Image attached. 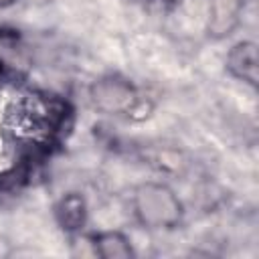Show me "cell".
<instances>
[{"instance_id":"6da1fadb","label":"cell","mask_w":259,"mask_h":259,"mask_svg":"<svg viewBox=\"0 0 259 259\" xmlns=\"http://www.w3.org/2000/svg\"><path fill=\"white\" fill-rule=\"evenodd\" d=\"M136 221L150 231H172L180 225L184 208L176 192L164 182H144L132 194Z\"/></svg>"},{"instance_id":"7a4b0ae2","label":"cell","mask_w":259,"mask_h":259,"mask_svg":"<svg viewBox=\"0 0 259 259\" xmlns=\"http://www.w3.org/2000/svg\"><path fill=\"white\" fill-rule=\"evenodd\" d=\"M89 99L97 111L117 117H132L146 105L134 83L113 73L93 81V85L89 87Z\"/></svg>"},{"instance_id":"3957f363","label":"cell","mask_w":259,"mask_h":259,"mask_svg":"<svg viewBox=\"0 0 259 259\" xmlns=\"http://www.w3.org/2000/svg\"><path fill=\"white\" fill-rule=\"evenodd\" d=\"M227 69L235 79L257 87V45L253 40L233 45L227 53Z\"/></svg>"},{"instance_id":"277c9868","label":"cell","mask_w":259,"mask_h":259,"mask_svg":"<svg viewBox=\"0 0 259 259\" xmlns=\"http://www.w3.org/2000/svg\"><path fill=\"white\" fill-rule=\"evenodd\" d=\"M55 221L65 233H79L87 223V202L79 192H67L55 202Z\"/></svg>"},{"instance_id":"5b68a950","label":"cell","mask_w":259,"mask_h":259,"mask_svg":"<svg viewBox=\"0 0 259 259\" xmlns=\"http://www.w3.org/2000/svg\"><path fill=\"white\" fill-rule=\"evenodd\" d=\"M243 0H208V32L217 38L229 36L239 24Z\"/></svg>"},{"instance_id":"8992f818","label":"cell","mask_w":259,"mask_h":259,"mask_svg":"<svg viewBox=\"0 0 259 259\" xmlns=\"http://www.w3.org/2000/svg\"><path fill=\"white\" fill-rule=\"evenodd\" d=\"M93 253L103 259H130L134 257V247L130 239L119 231H99L91 235Z\"/></svg>"},{"instance_id":"52a82bcc","label":"cell","mask_w":259,"mask_h":259,"mask_svg":"<svg viewBox=\"0 0 259 259\" xmlns=\"http://www.w3.org/2000/svg\"><path fill=\"white\" fill-rule=\"evenodd\" d=\"M132 2H136V4H144V6L148 4V6H150V4H154V2H158V0H132Z\"/></svg>"},{"instance_id":"ba28073f","label":"cell","mask_w":259,"mask_h":259,"mask_svg":"<svg viewBox=\"0 0 259 259\" xmlns=\"http://www.w3.org/2000/svg\"><path fill=\"white\" fill-rule=\"evenodd\" d=\"M16 0H0V8H6V6H10V4H14Z\"/></svg>"},{"instance_id":"9c48e42d","label":"cell","mask_w":259,"mask_h":259,"mask_svg":"<svg viewBox=\"0 0 259 259\" xmlns=\"http://www.w3.org/2000/svg\"><path fill=\"white\" fill-rule=\"evenodd\" d=\"M257 0H243V6H255Z\"/></svg>"}]
</instances>
